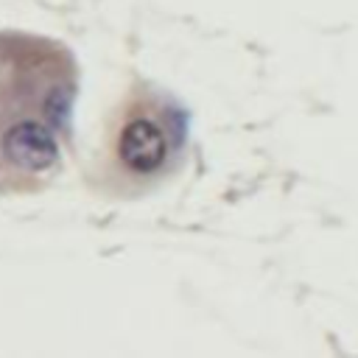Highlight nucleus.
Returning a JSON list of instances; mask_svg holds the SVG:
<instances>
[{
	"label": "nucleus",
	"mask_w": 358,
	"mask_h": 358,
	"mask_svg": "<svg viewBox=\"0 0 358 358\" xmlns=\"http://www.w3.org/2000/svg\"><path fill=\"white\" fill-rule=\"evenodd\" d=\"M39 109H42V117L45 123H50L53 129H62L67 115H70V90L64 84H53L42 101H39Z\"/></svg>",
	"instance_id": "nucleus-3"
},
{
	"label": "nucleus",
	"mask_w": 358,
	"mask_h": 358,
	"mask_svg": "<svg viewBox=\"0 0 358 358\" xmlns=\"http://www.w3.org/2000/svg\"><path fill=\"white\" fill-rule=\"evenodd\" d=\"M182 143L179 117H154L148 112H131L123 117L115 134L112 157L129 179H157L168 171Z\"/></svg>",
	"instance_id": "nucleus-1"
},
{
	"label": "nucleus",
	"mask_w": 358,
	"mask_h": 358,
	"mask_svg": "<svg viewBox=\"0 0 358 358\" xmlns=\"http://www.w3.org/2000/svg\"><path fill=\"white\" fill-rule=\"evenodd\" d=\"M53 126L36 117H20L3 129L0 154L8 165L25 173H42L59 159V145L50 131Z\"/></svg>",
	"instance_id": "nucleus-2"
}]
</instances>
